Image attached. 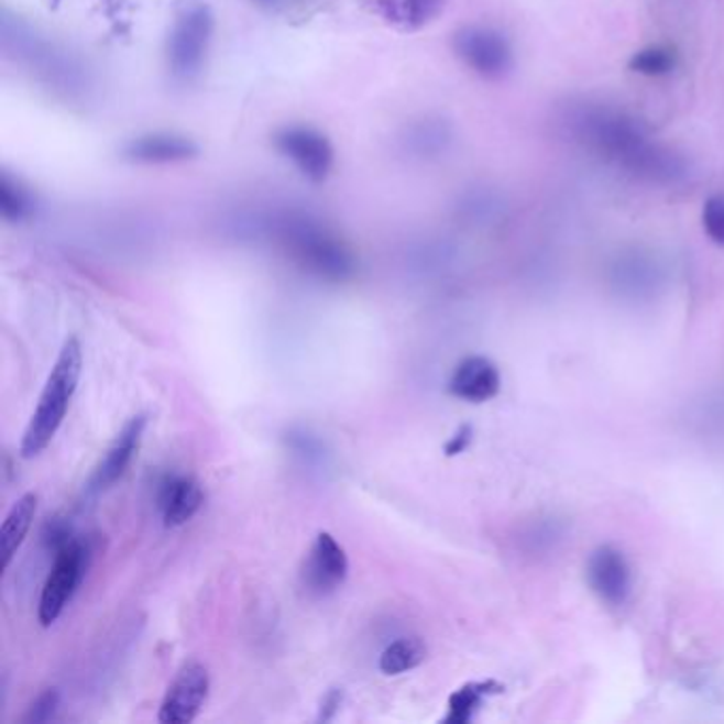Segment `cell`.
I'll list each match as a JSON object with an SVG mask.
<instances>
[{"label":"cell","mask_w":724,"mask_h":724,"mask_svg":"<svg viewBox=\"0 0 724 724\" xmlns=\"http://www.w3.org/2000/svg\"><path fill=\"white\" fill-rule=\"evenodd\" d=\"M427 648L419 637H399L381 655V671L387 676H399L425 661Z\"/></svg>","instance_id":"obj_18"},{"label":"cell","mask_w":724,"mask_h":724,"mask_svg":"<svg viewBox=\"0 0 724 724\" xmlns=\"http://www.w3.org/2000/svg\"><path fill=\"white\" fill-rule=\"evenodd\" d=\"M58 707H61V691L58 689H47V691H43V693L34 699V703L29 707L26 716L22 718V723H50L56 716Z\"/></svg>","instance_id":"obj_22"},{"label":"cell","mask_w":724,"mask_h":724,"mask_svg":"<svg viewBox=\"0 0 724 724\" xmlns=\"http://www.w3.org/2000/svg\"><path fill=\"white\" fill-rule=\"evenodd\" d=\"M39 508V497L36 493H26L22 495L9 514L4 516L0 525V559H2V570H7L18 555L20 546L26 540L31 531L32 520L36 516Z\"/></svg>","instance_id":"obj_14"},{"label":"cell","mask_w":724,"mask_h":724,"mask_svg":"<svg viewBox=\"0 0 724 724\" xmlns=\"http://www.w3.org/2000/svg\"><path fill=\"white\" fill-rule=\"evenodd\" d=\"M90 561V544L79 538L66 544L54 555V566L45 580L39 602V621L43 627H52L61 618L64 607L84 582Z\"/></svg>","instance_id":"obj_4"},{"label":"cell","mask_w":724,"mask_h":724,"mask_svg":"<svg viewBox=\"0 0 724 724\" xmlns=\"http://www.w3.org/2000/svg\"><path fill=\"white\" fill-rule=\"evenodd\" d=\"M347 575H349V557L344 548L338 544L332 534L319 531L300 570L304 591L312 597H326L342 586Z\"/></svg>","instance_id":"obj_8"},{"label":"cell","mask_w":724,"mask_h":724,"mask_svg":"<svg viewBox=\"0 0 724 724\" xmlns=\"http://www.w3.org/2000/svg\"><path fill=\"white\" fill-rule=\"evenodd\" d=\"M34 198L31 191L7 173L0 175V215L9 223H22L34 215Z\"/></svg>","instance_id":"obj_19"},{"label":"cell","mask_w":724,"mask_h":724,"mask_svg":"<svg viewBox=\"0 0 724 724\" xmlns=\"http://www.w3.org/2000/svg\"><path fill=\"white\" fill-rule=\"evenodd\" d=\"M202 504V486L191 476L168 474L157 486V508L166 527H182L198 514Z\"/></svg>","instance_id":"obj_12"},{"label":"cell","mask_w":724,"mask_h":724,"mask_svg":"<svg viewBox=\"0 0 724 724\" xmlns=\"http://www.w3.org/2000/svg\"><path fill=\"white\" fill-rule=\"evenodd\" d=\"M470 442H472V427L470 425H461L453 438L445 445V453L449 454V457L463 453L470 447Z\"/></svg>","instance_id":"obj_25"},{"label":"cell","mask_w":724,"mask_h":724,"mask_svg":"<svg viewBox=\"0 0 724 724\" xmlns=\"http://www.w3.org/2000/svg\"><path fill=\"white\" fill-rule=\"evenodd\" d=\"M145 427H147V415H136L121 427L118 438L113 440V445L109 447V451L91 474V491H102L116 481H120L121 476L125 474V470L130 468L134 454L139 451Z\"/></svg>","instance_id":"obj_11"},{"label":"cell","mask_w":724,"mask_h":724,"mask_svg":"<svg viewBox=\"0 0 724 724\" xmlns=\"http://www.w3.org/2000/svg\"><path fill=\"white\" fill-rule=\"evenodd\" d=\"M591 591L607 605H623L632 597L634 573L625 555L614 546H600L586 563Z\"/></svg>","instance_id":"obj_9"},{"label":"cell","mask_w":724,"mask_h":724,"mask_svg":"<svg viewBox=\"0 0 724 724\" xmlns=\"http://www.w3.org/2000/svg\"><path fill=\"white\" fill-rule=\"evenodd\" d=\"M278 239L285 249L294 255V260L306 271L330 278L342 281L351 276L355 268L353 255L336 234H332L321 221L304 215V212H287L276 221Z\"/></svg>","instance_id":"obj_2"},{"label":"cell","mask_w":724,"mask_h":724,"mask_svg":"<svg viewBox=\"0 0 724 724\" xmlns=\"http://www.w3.org/2000/svg\"><path fill=\"white\" fill-rule=\"evenodd\" d=\"M500 387H502V376L497 365L481 355H472L457 363L453 376L449 381V392L453 393L454 397L474 404L495 397L500 393Z\"/></svg>","instance_id":"obj_13"},{"label":"cell","mask_w":724,"mask_h":724,"mask_svg":"<svg viewBox=\"0 0 724 724\" xmlns=\"http://www.w3.org/2000/svg\"><path fill=\"white\" fill-rule=\"evenodd\" d=\"M274 147L287 157L304 179L321 183L333 168V150L326 134L308 125H287L274 134Z\"/></svg>","instance_id":"obj_6"},{"label":"cell","mask_w":724,"mask_h":724,"mask_svg":"<svg viewBox=\"0 0 724 724\" xmlns=\"http://www.w3.org/2000/svg\"><path fill=\"white\" fill-rule=\"evenodd\" d=\"M84 368V353L77 338H68L62 347L56 365L45 383V390L39 397V404L32 413L31 423L24 431L20 453L24 459H32L43 453L54 436L58 434L70 399L77 392Z\"/></svg>","instance_id":"obj_1"},{"label":"cell","mask_w":724,"mask_h":724,"mask_svg":"<svg viewBox=\"0 0 724 724\" xmlns=\"http://www.w3.org/2000/svg\"><path fill=\"white\" fill-rule=\"evenodd\" d=\"M215 15L202 0H187L175 13L166 43V61L175 79H194L207 61L211 47Z\"/></svg>","instance_id":"obj_3"},{"label":"cell","mask_w":724,"mask_h":724,"mask_svg":"<svg viewBox=\"0 0 724 724\" xmlns=\"http://www.w3.org/2000/svg\"><path fill=\"white\" fill-rule=\"evenodd\" d=\"M678 66V54L667 45H650L635 52L629 61V70L641 77H667Z\"/></svg>","instance_id":"obj_20"},{"label":"cell","mask_w":724,"mask_h":724,"mask_svg":"<svg viewBox=\"0 0 724 724\" xmlns=\"http://www.w3.org/2000/svg\"><path fill=\"white\" fill-rule=\"evenodd\" d=\"M47 2H50V7H54V9H56V7H61L62 4V0H47Z\"/></svg>","instance_id":"obj_27"},{"label":"cell","mask_w":724,"mask_h":724,"mask_svg":"<svg viewBox=\"0 0 724 724\" xmlns=\"http://www.w3.org/2000/svg\"><path fill=\"white\" fill-rule=\"evenodd\" d=\"M209 689L211 678L205 665L198 661L183 665L164 694L157 721L162 724L194 723L207 703Z\"/></svg>","instance_id":"obj_7"},{"label":"cell","mask_w":724,"mask_h":724,"mask_svg":"<svg viewBox=\"0 0 724 724\" xmlns=\"http://www.w3.org/2000/svg\"><path fill=\"white\" fill-rule=\"evenodd\" d=\"M701 221L707 239L724 249V194H714L705 200Z\"/></svg>","instance_id":"obj_21"},{"label":"cell","mask_w":724,"mask_h":724,"mask_svg":"<svg viewBox=\"0 0 724 724\" xmlns=\"http://www.w3.org/2000/svg\"><path fill=\"white\" fill-rule=\"evenodd\" d=\"M402 143H404V150L415 157H423V160L438 157L440 153L447 152V147L451 143V130L445 121H417L406 130Z\"/></svg>","instance_id":"obj_16"},{"label":"cell","mask_w":724,"mask_h":724,"mask_svg":"<svg viewBox=\"0 0 724 724\" xmlns=\"http://www.w3.org/2000/svg\"><path fill=\"white\" fill-rule=\"evenodd\" d=\"M77 536L73 534V527L64 518H50L43 529V544L54 550V555L64 548L66 544L73 542Z\"/></svg>","instance_id":"obj_23"},{"label":"cell","mask_w":724,"mask_h":724,"mask_svg":"<svg viewBox=\"0 0 724 724\" xmlns=\"http://www.w3.org/2000/svg\"><path fill=\"white\" fill-rule=\"evenodd\" d=\"M342 689H332L323 694L321 699V707H319V721H332L333 716L338 714L340 705H342Z\"/></svg>","instance_id":"obj_24"},{"label":"cell","mask_w":724,"mask_h":724,"mask_svg":"<svg viewBox=\"0 0 724 724\" xmlns=\"http://www.w3.org/2000/svg\"><path fill=\"white\" fill-rule=\"evenodd\" d=\"M253 2L260 7H276L281 0H253Z\"/></svg>","instance_id":"obj_26"},{"label":"cell","mask_w":724,"mask_h":724,"mask_svg":"<svg viewBox=\"0 0 724 724\" xmlns=\"http://www.w3.org/2000/svg\"><path fill=\"white\" fill-rule=\"evenodd\" d=\"M449 0H376L379 13L399 31H419L434 22Z\"/></svg>","instance_id":"obj_15"},{"label":"cell","mask_w":724,"mask_h":724,"mask_svg":"<svg viewBox=\"0 0 724 724\" xmlns=\"http://www.w3.org/2000/svg\"><path fill=\"white\" fill-rule=\"evenodd\" d=\"M198 145L177 132H147L130 139L121 147V157L136 166L182 164L198 155Z\"/></svg>","instance_id":"obj_10"},{"label":"cell","mask_w":724,"mask_h":724,"mask_svg":"<svg viewBox=\"0 0 724 724\" xmlns=\"http://www.w3.org/2000/svg\"><path fill=\"white\" fill-rule=\"evenodd\" d=\"M502 691H504V687L493 680L470 682V684L457 689L449 699V714L445 716V723H472L474 716L479 714V710L483 707L484 699L491 694L502 693Z\"/></svg>","instance_id":"obj_17"},{"label":"cell","mask_w":724,"mask_h":724,"mask_svg":"<svg viewBox=\"0 0 724 724\" xmlns=\"http://www.w3.org/2000/svg\"><path fill=\"white\" fill-rule=\"evenodd\" d=\"M453 52L472 73L489 81L504 79L514 68L513 43L491 26H465L454 32Z\"/></svg>","instance_id":"obj_5"}]
</instances>
